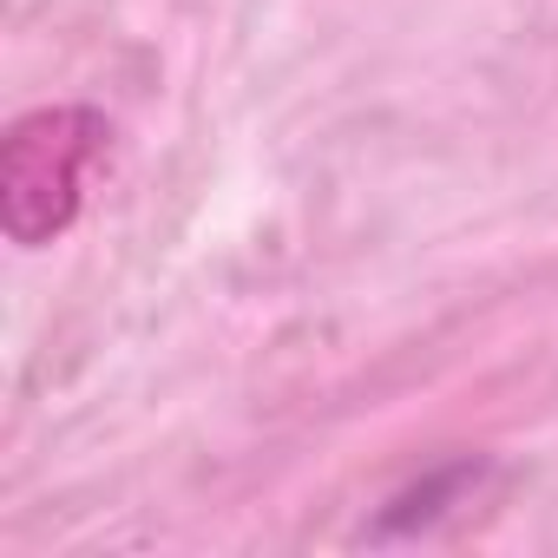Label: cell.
<instances>
[{"instance_id":"obj_1","label":"cell","mask_w":558,"mask_h":558,"mask_svg":"<svg viewBox=\"0 0 558 558\" xmlns=\"http://www.w3.org/2000/svg\"><path fill=\"white\" fill-rule=\"evenodd\" d=\"M106 151L112 125L93 106H40L14 119L8 145H0V223H8V236L21 250L53 243L80 217Z\"/></svg>"}]
</instances>
